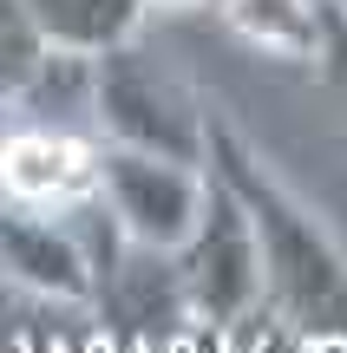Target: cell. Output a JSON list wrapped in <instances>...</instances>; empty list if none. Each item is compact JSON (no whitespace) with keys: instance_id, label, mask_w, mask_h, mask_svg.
<instances>
[{"instance_id":"5b68a950","label":"cell","mask_w":347,"mask_h":353,"mask_svg":"<svg viewBox=\"0 0 347 353\" xmlns=\"http://www.w3.org/2000/svg\"><path fill=\"white\" fill-rule=\"evenodd\" d=\"M0 196L7 210H72V203L99 196V151L72 131H46V125H26L0 138Z\"/></svg>"},{"instance_id":"7a4b0ae2","label":"cell","mask_w":347,"mask_h":353,"mask_svg":"<svg viewBox=\"0 0 347 353\" xmlns=\"http://www.w3.org/2000/svg\"><path fill=\"white\" fill-rule=\"evenodd\" d=\"M99 196L112 203V216L151 249H184L204 223L210 183L197 176V164L138 151V144H112L99 151Z\"/></svg>"},{"instance_id":"ba28073f","label":"cell","mask_w":347,"mask_h":353,"mask_svg":"<svg viewBox=\"0 0 347 353\" xmlns=\"http://www.w3.org/2000/svg\"><path fill=\"white\" fill-rule=\"evenodd\" d=\"M0 255H7L13 275L39 281V288H59V294L86 288V275H79V268H86L79 249L46 223V216H33V210H7V216H0Z\"/></svg>"},{"instance_id":"9c48e42d","label":"cell","mask_w":347,"mask_h":353,"mask_svg":"<svg viewBox=\"0 0 347 353\" xmlns=\"http://www.w3.org/2000/svg\"><path fill=\"white\" fill-rule=\"evenodd\" d=\"M39 52H46V39H39V26L20 13V0H0V92H20L26 79L46 65Z\"/></svg>"},{"instance_id":"30bf717a","label":"cell","mask_w":347,"mask_h":353,"mask_svg":"<svg viewBox=\"0 0 347 353\" xmlns=\"http://www.w3.org/2000/svg\"><path fill=\"white\" fill-rule=\"evenodd\" d=\"M321 59H328V72H335V85L347 92V13H341V7H328V39H321Z\"/></svg>"},{"instance_id":"8fae6325","label":"cell","mask_w":347,"mask_h":353,"mask_svg":"<svg viewBox=\"0 0 347 353\" xmlns=\"http://www.w3.org/2000/svg\"><path fill=\"white\" fill-rule=\"evenodd\" d=\"M144 7H204V0H144Z\"/></svg>"},{"instance_id":"52a82bcc","label":"cell","mask_w":347,"mask_h":353,"mask_svg":"<svg viewBox=\"0 0 347 353\" xmlns=\"http://www.w3.org/2000/svg\"><path fill=\"white\" fill-rule=\"evenodd\" d=\"M223 20L249 46L275 52V59H315L321 39H328V7L321 0H223Z\"/></svg>"},{"instance_id":"8992f818","label":"cell","mask_w":347,"mask_h":353,"mask_svg":"<svg viewBox=\"0 0 347 353\" xmlns=\"http://www.w3.org/2000/svg\"><path fill=\"white\" fill-rule=\"evenodd\" d=\"M20 13L39 26L46 46L72 52V59H99L131 39L144 0H20Z\"/></svg>"},{"instance_id":"6da1fadb","label":"cell","mask_w":347,"mask_h":353,"mask_svg":"<svg viewBox=\"0 0 347 353\" xmlns=\"http://www.w3.org/2000/svg\"><path fill=\"white\" fill-rule=\"evenodd\" d=\"M210 151L223 157V183L243 196L249 223H256V249H262V288L295 327L321 334V341H347V262L341 249L308 223L295 196L282 183H269L230 131H210Z\"/></svg>"},{"instance_id":"3957f363","label":"cell","mask_w":347,"mask_h":353,"mask_svg":"<svg viewBox=\"0 0 347 353\" xmlns=\"http://www.w3.org/2000/svg\"><path fill=\"white\" fill-rule=\"evenodd\" d=\"M99 118L118 131V144L177 157V164H197V157H204L197 105L177 92L170 72H157V65L144 59V52H131V46L99 52Z\"/></svg>"},{"instance_id":"277c9868","label":"cell","mask_w":347,"mask_h":353,"mask_svg":"<svg viewBox=\"0 0 347 353\" xmlns=\"http://www.w3.org/2000/svg\"><path fill=\"white\" fill-rule=\"evenodd\" d=\"M184 288L197 294V307H204L210 321H236L249 301L262 294V249H256V223H249L243 196H236L230 183L210 190L204 203V223H197V236L184 242Z\"/></svg>"}]
</instances>
